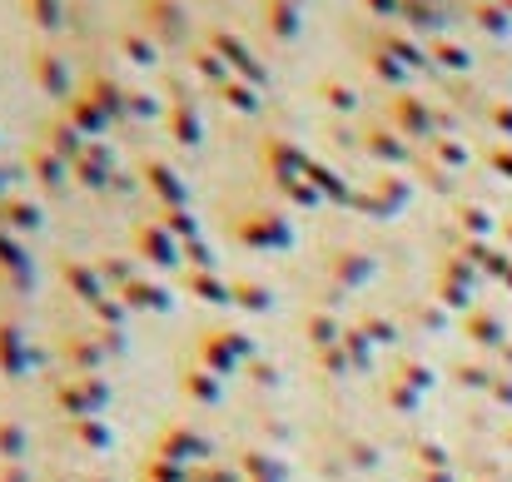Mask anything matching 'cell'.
<instances>
[{"instance_id": "obj_1", "label": "cell", "mask_w": 512, "mask_h": 482, "mask_svg": "<svg viewBox=\"0 0 512 482\" xmlns=\"http://www.w3.org/2000/svg\"><path fill=\"white\" fill-rule=\"evenodd\" d=\"M209 50H219L224 65H229L239 80H249L254 90H269V70H264V60H259L234 30H209Z\"/></svg>"}, {"instance_id": "obj_2", "label": "cell", "mask_w": 512, "mask_h": 482, "mask_svg": "<svg viewBox=\"0 0 512 482\" xmlns=\"http://www.w3.org/2000/svg\"><path fill=\"white\" fill-rule=\"evenodd\" d=\"M140 20H145V30H150L155 45H184V35H189V20H184V5L179 0H145L140 5Z\"/></svg>"}, {"instance_id": "obj_3", "label": "cell", "mask_w": 512, "mask_h": 482, "mask_svg": "<svg viewBox=\"0 0 512 482\" xmlns=\"http://www.w3.org/2000/svg\"><path fill=\"white\" fill-rule=\"evenodd\" d=\"M170 135L184 150L199 145V100H194V90H189L179 75L170 80Z\"/></svg>"}, {"instance_id": "obj_4", "label": "cell", "mask_w": 512, "mask_h": 482, "mask_svg": "<svg viewBox=\"0 0 512 482\" xmlns=\"http://www.w3.org/2000/svg\"><path fill=\"white\" fill-rule=\"evenodd\" d=\"M388 115H393V125H398L403 135H413V140H428L433 125H438V115L428 110L423 95H393V100H388Z\"/></svg>"}, {"instance_id": "obj_5", "label": "cell", "mask_w": 512, "mask_h": 482, "mask_svg": "<svg viewBox=\"0 0 512 482\" xmlns=\"http://www.w3.org/2000/svg\"><path fill=\"white\" fill-rule=\"evenodd\" d=\"M40 145H45L50 155H60L65 164H80V155L90 150V145H85V135H80L65 115H50V120L40 125Z\"/></svg>"}, {"instance_id": "obj_6", "label": "cell", "mask_w": 512, "mask_h": 482, "mask_svg": "<svg viewBox=\"0 0 512 482\" xmlns=\"http://www.w3.org/2000/svg\"><path fill=\"white\" fill-rule=\"evenodd\" d=\"M30 70H35V85L50 95V100H70V70H65V60L55 55V50H35V60H30Z\"/></svg>"}, {"instance_id": "obj_7", "label": "cell", "mask_w": 512, "mask_h": 482, "mask_svg": "<svg viewBox=\"0 0 512 482\" xmlns=\"http://www.w3.org/2000/svg\"><path fill=\"white\" fill-rule=\"evenodd\" d=\"M65 120H70V125L80 130V135H105V130L115 125V120H110V115L100 110V100H95L90 90H85V95H70V100H65Z\"/></svg>"}, {"instance_id": "obj_8", "label": "cell", "mask_w": 512, "mask_h": 482, "mask_svg": "<svg viewBox=\"0 0 512 482\" xmlns=\"http://www.w3.org/2000/svg\"><path fill=\"white\" fill-rule=\"evenodd\" d=\"M140 174H145V184H150V189L165 199V209H184V199H189V194H184V179L174 174L170 164L145 160V164H140Z\"/></svg>"}, {"instance_id": "obj_9", "label": "cell", "mask_w": 512, "mask_h": 482, "mask_svg": "<svg viewBox=\"0 0 512 482\" xmlns=\"http://www.w3.org/2000/svg\"><path fill=\"white\" fill-rule=\"evenodd\" d=\"M358 145H363V155H373L378 164H408V145H403L398 130H388V125H373Z\"/></svg>"}, {"instance_id": "obj_10", "label": "cell", "mask_w": 512, "mask_h": 482, "mask_svg": "<svg viewBox=\"0 0 512 482\" xmlns=\"http://www.w3.org/2000/svg\"><path fill=\"white\" fill-rule=\"evenodd\" d=\"M75 179L80 184H90V189H110L115 184V160H110V150L105 145H90L80 164H75Z\"/></svg>"}, {"instance_id": "obj_11", "label": "cell", "mask_w": 512, "mask_h": 482, "mask_svg": "<svg viewBox=\"0 0 512 482\" xmlns=\"http://www.w3.org/2000/svg\"><path fill=\"white\" fill-rule=\"evenodd\" d=\"M90 95L100 100V110H105L110 120H125V115H130V90H120L110 75H90Z\"/></svg>"}, {"instance_id": "obj_12", "label": "cell", "mask_w": 512, "mask_h": 482, "mask_svg": "<svg viewBox=\"0 0 512 482\" xmlns=\"http://www.w3.org/2000/svg\"><path fill=\"white\" fill-rule=\"evenodd\" d=\"M264 20L274 40H294L299 35V0H264Z\"/></svg>"}, {"instance_id": "obj_13", "label": "cell", "mask_w": 512, "mask_h": 482, "mask_svg": "<svg viewBox=\"0 0 512 482\" xmlns=\"http://www.w3.org/2000/svg\"><path fill=\"white\" fill-rule=\"evenodd\" d=\"M30 174H35L50 194H60V189H65V179H70L65 160H60V155H50L45 145H40V150H30Z\"/></svg>"}, {"instance_id": "obj_14", "label": "cell", "mask_w": 512, "mask_h": 482, "mask_svg": "<svg viewBox=\"0 0 512 482\" xmlns=\"http://www.w3.org/2000/svg\"><path fill=\"white\" fill-rule=\"evenodd\" d=\"M219 100H224L229 110H244V115H254V110H259V90H254L249 80H239V75L219 85Z\"/></svg>"}, {"instance_id": "obj_15", "label": "cell", "mask_w": 512, "mask_h": 482, "mask_svg": "<svg viewBox=\"0 0 512 482\" xmlns=\"http://www.w3.org/2000/svg\"><path fill=\"white\" fill-rule=\"evenodd\" d=\"M304 179L319 189V194H329V199H353V189L343 184L339 174L329 169V164H319V160H309V169H304Z\"/></svg>"}, {"instance_id": "obj_16", "label": "cell", "mask_w": 512, "mask_h": 482, "mask_svg": "<svg viewBox=\"0 0 512 482\" xmlns=\"http://www.w3.org/2000/svg\"><path fill=\"white\" fill-rule=\"evenodd\" d=\"M378 50H383V55H393L403 70H423V65H428V60H423V50H418L413 40H398V35H378Z\"/></svg>"}, {"instance_id": "obj_17", "label": "cell", "mask_w": 512, "mask_h": 482, "mask_svg": "<svg viewBox=\"0 0 512 482\" xmlns=\"http://www.w3.org/2000/svg\"><path fill=\"white\" fill-rule=\"evenodd\" d=\"M0 219L15 224V229H40V209H35L30 199H15V194L0 199Z\"/></svg>"}, {"instance_id": "obj_18", "label": "cell", "mask_w": 512, "mask_h": 482, "mask_svg": "<svg viewBox=\"0 0 512 482\" xmlns=\"http://www.w3.org/2000/svg\"><path fill=\"white\" fill-rule=\"evenodd\" d=\"M135 239H140V249L150 254V259H174V239H170V229H155V224H140L135 229Z\"/></svg>"}, {"instance_id": "obj_19", "label": "cell", "mask_w": 512, "mask_h": 482, "mask_svg": "<svg viewBox=\"0 0 512 482\" xmlns=\"http://www.w3.org/2000/svg\"><path fill=\"white\" fill-rule=\"evenodd\" d=\"M194 70H199L214 90H219L224 80H234V70L224 65V55H219V50H209V45H204V50H194Z\"/></svg>"}, {"instance_id": "obj_20", "label": "cell", "mask_w": 512, "mask_h": 482, "mask_svg": "<svg viewBox=\"0 0 512 482\" xmlns=\"http://www.w3.org/2000/svg\"><path fill=\"white\" fill-rule=\"evenodd\" d=\"M120 50H125L135 65H155V40H150V35H140V30H135V35L125 30V35H120Z\"/></svg>"}, {"instance_id": "obj_21", "label": "cell", "mask_w": 512, "mask_h": 482, "mask_svg": "<svg viewBox=\"0 0 512 482\" xmlns=\"http://www.w3.org/2000/svg\"><path fill=\"white\" fill-rule=\"evenodd\" d=\"M403 20L418 25V30H433V25H438V10H433L428 0H403Z\"/></svg>"}, {"instance_id": "obj_22", "label": "cell", "mask_w": 512, "mask_h": 482, "mask_svg": "<svg viewBox=\"0 0 512 482\" xmlns=\"http://www.w3.org/2000/svg\"><path fill=\"white\" fill-rule=\"evenodd\" d=\"M324 100L339 110V115H348V110H358V95L343 85V80H324Z\"/></svg>"}, {"instance_id": "obj_23", "label": "cell", "mask_w": 512, "mask_h": 482, "mask_svg": "<svg viewBox=\"0 0 512 482\" xmlns=\"http://www.w3.org/2000/svg\"><path fill=\"white\" fill-rule=\"evenodd\" d=\"M368 65H373V70H378V75H383V80H388V85H398V80H403V65H398V60H393V55H383V50H378V45H373V50H368Z\"/></svg>"}, {"instance_id": "obj_24", "label": "cell", "mask_w": 512, "mask_h": 482, "mask_svg": "<svg viewBox=\"0 0 512 482\" xmlns=\"http://www.w3.org/2000/svg\"><path fill=\"white\" fill-rule=\"evenodd\" d=\"M30 15H35V25H60V0H30Z\"/></svg>"}, {"instance_id": "obj_25", "label": "cell", "mask_w": 512, "mask_h": 482, "mask_svg": "<svg viewBox=\"0 0 512 482\" xmlns=\"http://www.w3.org/2000/svg\"><path fill=\"white\" fill-rule=\"evenodd\" d=\"M239 234H244V239H269V234H274V239H284V229H279V224H269V219H254V224H239Z\"/></svg>"}, {"instance_id": "obj_26", "label": "cell", "mask_w": 512, "mask_h": 482, "mask_svg": "<svg viewBox=\"0 0 512 482\" xmlns=\"http://www.w3.org/2000/svg\"><path fill=\"white\" fill-rule=\"evenodd\" d=\"M433 55H438L443 65H453V70H463V65H468V55H463L458 45H448V40H438V45H433Z\"/></svg>"}, {"instance_id": "obj_27", "label": "cell", "mask_w": 512, "mask_h": 482, "mask_svg": "<svg viewBox=\"0 0 512 482\" xmlns=\"http://www.w3.org/2000/svg\"><path fill=\"white\" fill-rule=\"evenodd\" d=\"M165 229H174V234H194V219L184 214V209H165V219H160Z\"/></svg>"}, {"instance_id": "obj_28", "label": "cell", "mask_w": 512, "mask_h": 482, "mask_svg": "<svg viewBox=\"0 0 512 482\" xmlns=\"http://www.w3.org/2000/svg\"><path fill=\"white\" fill-rule=\"evenodd\" d=\"M130 115L150 120V115H155V100H150V95H140V90H130Z\"/></svg>"}, {"instance_id": "obj_29", "label": "cell", "mask_w": 512, "mask_h": 482, "mask_svg": "<svg viewBox=\"0 0 512 482\" xmlns=\"http://www.w3.org/2000/svg\"><path fill=\"white\" fill-rule=\"evenodd\" d=\"M438 160L463 164V160H468V155H463V145H453V140H438Z\"/></svg>"}, {"instance_id": "obj_30", "label": "cell", "mask_w": 512, "mask_h": 482, "mask_svg": "<svg viewBox=\"0 0 512 482\" xmlns=\"http://www.w3.org/2000/svg\"><path fill=\"white\" fill-rule=\"evenodd\" d=\"M373 15H403V0H363Z\"/></svg>"}, {"instance_id": "obj_31", "label": "cell", "mask_w": 512, "mask_h": 482, "mask_svg": "<svg viewBox=\"0 0 512 482\" xmlns=\"http://www.w3.org/2000/svg\"><path fill=\"white\" fill-rule=\"evenodd\" d=\"M463 224H468V229H483L488 219H483V209H463Z\"/></svg>"}, {"instance_id": "obj_32", "label": "cell", "mask_w": 512, "mask_h": 482, "mask_svg": "<svg viewBox=\"0 0 512 482\" xmlns=\"http://www.w3.org/2000/svg\"><path fill=\"white\" fill-rule=\"evenodd\" d=\"M10 179H15V169H5V164H0V199L10 194Z\"/></svg>"}, {"instance_id": "obj_33", "label": "cell", "mask_w": 512, "mask_h": 482, "mask_svg": "<svg viewBox=\"0 0 512 482\" xmlns=\"http://www.w3.org/2000/svg\"><path fill=\"white\" fill-rule=\"evenodd\" d=\"M493 164H498V169H508V179H512V155H503V150H498V155H493Z\"/></svg>"}, {"instance_id": "obj_34", "label": "cell", "mask_w": 512, "mask_h": 482, "mask_svg": "<svg viewBox=\"0 0 512 482\" xmlns=\"http://www.w3.org/2000/svg\"><path fill=\"white\" fill-rule=\"evenodd\" d=\"M493 120H498V125H508V130H512V110H503V105L493 110Z\"/></svg>"}, {"instance_id": "obj_35", "label": "cell", "mask_w": 512, "mask_h": 482, "mask_svg": "<svg viewBox=\"0 0 512 482\" xmlns=\"http://www.w3.org/2000/svg\"><path fill=\"white\" fill-rule=\"evenodd\" d=\"M0 259H20V249H15V244H5V239H0Z\"/></svg>"}]
</instances>
